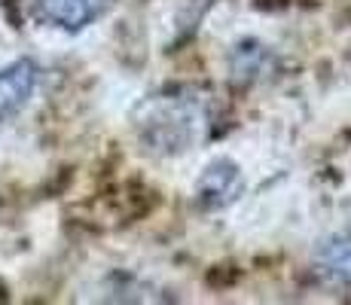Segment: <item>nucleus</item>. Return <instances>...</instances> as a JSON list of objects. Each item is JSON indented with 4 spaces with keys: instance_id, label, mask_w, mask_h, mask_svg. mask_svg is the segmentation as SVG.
I'll return each mask as SVG.
<instances>
[{
    "instance_id": "nucleus-5",
    "label": "nucleus",
    "mask_w": 351,
    "mask_h": 305,
    "mask_svg": "<svg viewBox=\"0 0 351 305\" xmlns=\"http://www.w3.org/2000/svg\"><path fill=\"white\" fill-rule=\"evenodd\" d=\"M318 272L330 284L351 287V235H336L318 250Z\"/></svg>"
},
{
    "instance_id": "nucleus-1",
    "label": "nucleus",
    "mask_w": 351,
    "mask_h": 305,
    "mask_svg": "<svg viewBox=\"0 0 351 305\" xmlns=\"http://www.w3.org/2000/svg\"><path fill=\"white\" fill-rule=\"evenodd\" d=\"M199 110L193 101L184 98H156L150 104V117L144 119L147 141L159 153H180L193 144Z\"/></svg>"
},
{
    "instance_id": "nucleus-3",
    "label": "nucleus",
    "mask_w": 351,
    "mask_h": 305,
    "mask_svg": "<svg viewBox=\"0 0 351 305\" xmlns=\"http://www.w3.org/2000/svg\"><path fill=\"white\" fill-rule=\"evenodd\" d=\"M37 80H40V67L31 58L12 61L10 67L0 71V125L25 110V104L37 89Z\"/></svg>"
},
{
    "instance_id": "nucleus-2",
    "label": "nucleus",
    "mask_w": 351,
    "mask_h": 305,
    "mask_svg": "<svg viewBox=\"0 0 351 305\" xmlns=\"http://www.w3.org/2000/svg\"><path fill=\"white\" fill-rule=\"evenodd\" d=\"M117 0H37V19L62 31H83L98 22Z\"/></svg>"
},
{
    "instance_id": "nucleus-4",
    "label": "nucleus",
    "mask_w": 351,
    "mask_h": 305,
    "mask_svg": "<svg viewBox=\"0 0 351 305\" xmlns=\"http://www.w3.org/2000/svg\"><path fill=\"white\" fill-rule=\"evenodd\" d=\"M241 189H245V180H241L239 165L220 159V162H214V165L205 168L199 186H195V195H199V202L205 208H223L229 202L239 199Z\"/></svg>"
}]
</instances>
